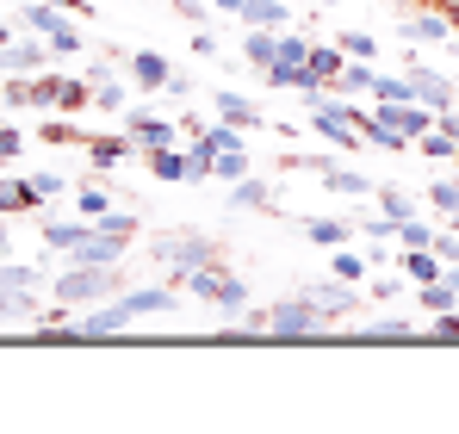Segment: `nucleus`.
I'll return each instance as SVG.
<instances>
[{"mask_svg": "<svg viewBox=\"0 0 459 434\" xmlns=\"http://www.w3.org/2000/svg\"><path fill=\"white\" fill-rule=\"evenodd\" d=\"M180 280H186V291H193V298L218 304L224 317H236V323H242V310H248V286H242L236 273H224L218 261H205V267H193V273H180Z\"/></svg>", "mask_w": 459, "mask_h": 434, "instance_id": "nucleus-1", "label": "nucleus"}, {"mask_svg": "<svg viewBox=\"0 0 459 434\" xmlns=\"http://www.w3.org/2000/svg\"><path fill=\"white\" fill-rule=\"evenodd\" d=\"M106 298H112V267H87V261H69V273L56 280V304H69V310L106 304Z\"/></svg>", "mask_w": 459, "mask_h": 434, "instance_id": "nucleus-2", "label": "nucleus"}, {"mask_svg": "<svg viewBox=\"0 0 459 434\" xmlns=\"http://www.w3.org/2000/svg\"><path fill=\"white\" fill-rule=\"evenodd\" d=\"M316 329H323V310H316L310 291H299V298H286V304L267 310V335H280V342H299V335H316Z\"/></svg>", "mask_w": 459, "mask_h": 434, "instance_id": "nucleus-3", "label": "nucleus"}, {"mask_svg": "<svg viewBox=\"0 0 459 434\" xmlns=\"http://www.w3.org/2000/svg\"><path fill=\"white\" fill-rule=\"evenodd\" d=\"M25 25L38 31V38H50V50H63V56H75V50H87L75 31V19L63 13V6H50V0H31L25 6Z\"/></svg>", "mask_w": 459, "mask_h": 434, "instance_id": "nucleus-4", "label": "nucleus"}, {"mask_svg": "<svg viewBox=\"0 0 459 434\" xmlns=\"http://www.w3.org/2000/svg\"><path fill=\"white\" fill-rule=\"evenodd\" d=\"M125 248H131V236H112L106 223H93L75 248H69V261H87V267H118V261H125Z\"/></svg>", "mask_w": 459, "mask_h": 434, "instance_id": "nucleus-5", "label": "nucleus"}, {"mask_svg": "<svg viewBox=\"0 0 459 434\" xmlns=\"http://www.w3.org/2000/svg\"><path fill=\"white\" fill-rule=\"evenodd\" d=\"M155 255H161V261H168L174 273H193V267H205V261H218V255H212V242H205V236H186V230H174V236H161V242H155Z\"/></svg>", "mask_w": 459, "mask_h": 434, "instance_id": "nucleus-6", "label": "nucleus"}, {"mask_svg": "<svg viewBox=\"0 0 459 434\" xmlns=\"http://www.w3.org/2000/svg\"><path fill=\"white\" fill-rule=\"evenodd\" d=\"M379 118H385V125H391V131H397L410 149H416V137H429V131H435V112H429L422 100H391V106H379Z\"/></svg>", "mask_w": 459, "mask_h": 434, "instance_id": "nucleus-7", "label": "nucleus"}, {"mask_svg": "<svg viewBox=\"0 0 459 434\" xmlns=\"http://www.w3.org/2000/svg\"><path fill=\"white\" fill-rule=\"evenodd\" d=\"M299 63H310V38L280 31V38H273V69H267V81H273V87H286V74L299 69Z\"/></svg>", "mask_w": 459, "mask_h": 434, "instance_id": "nucleus-8", "label": "nucleus"}, {"mask_svg": "<svg viewBox=\"0 0 459 434\" xmlns=\"http://www.w3.org/2000/svg\"><path fill=\"white\" fill-rule=\"evenodd\" d=\"M403 38H416V44H447V38H454V19H447L441 6H429V13L403 19Z\"/></svg>", "mask_w": 459, "mask_h": 434, "instance_id": "nucleus-9", "label": "nucleus"}, {"mask_svg": "<svg viewBox=\"0 0 459 434\" xmlns=\"http://www.w3.org/2000/svg\"><path fill=\"white\" fill-rule=\"evenodd\" d=\"M118 310H125V323H137V317H161V310H174V291H161V286L125 291V298H118Z\"/></svg>", "mask_w": 459, "mask_h": 434, "instance_id": "nucleus-10", "label": "nucleus"}, {"mask_svg": "<svg viewBox=\"0 0 459 434\" xmlns=\"http://www.w3.org/2000/svg\"><path fill=\"white\" fill-rule=\"evenodd\" d=\"M125 125H131V137H137L143 149H168L174 143V125L155 118V112H131V106H125Z\"/></svg>", "mask_w": 459, "mask_h": 434, "instance_id": "nucleus-11", "label": "nucleus"}, {"mask_svg": "<svg viewBox=\"0 0 459 434\" xmlns=\"http://www.w3.org/2000/svg\"><path fill=\"white\" fill-rule=\"evenodd\" d=\"M236 19H242V25H267V31H280V25L292 19V6H286V0H236Z\"/></svg>", "mask_w": 459, "mask_h": 434, "instance_id": "nucleus-12", "label": "nucleus"}, {"mask_svg": "<svg viewBox=\"0 0 459 434\" xmlns=\"http://www.w3.org/2000/svg\"><path fill=\"white\" fill-rule=\"evenodd\" d=\"M410 81H416V100H422V106H435V112H447V106H454V87H447V81H441V74H429L422 69V63H410Z\"/></svg>", "mask_w": 459, "mask_h": 434, "instance_id": "nucleus-13", "label": "nucleus"}, {"mask_svg": "<svg viewBox=\"0 0 459 434\" xmlns=\"http://www.w3.org/2000/svg\"><path fill=\"white\" fill-rule=\"evenodd\" d=\"M310 298H316V310H323V323H329V317H348V310L360 304V291H348V280H329V286H310Z\"/></svg>", "mask_w": 459, "mask_h": 434, "instance_id": "nucleus-14", "label": "nucleus"}, {"mask_svg": "<svg viewBox=\"0 0 459 434\" xmlns=\"http://www.w3.org/2000/svg\"><path fill=\"white\" fill-rule=\"evenodd\" d=\"M403 273H410L416 286H429V280L447 273V261H441V248H403Z\"/></svg>", "mask_w": 459, "mask_h": 434, "instance_id": "nucleus-15", "label": "nucleus"}, {"mask_svg": "<svg viewBox=\"0 0 459 434\" xmlns=\"http://www.w3.org/2000/svg\"><path fill=\"white\" fill-rule=\"evenodd\" d=\"M0 69H13V74H44V44H6V50H0Z\"/></svg>", "mask_w": 459, "mask_h": 434, "instance_id": "nucleus-16", "label": "nucleus"}, {"mask_svg": "<svg viewBox=\"0 0 459 434\" xmlns=\"http://www.w3.org/2000/svg\"><path fill=\"white\" fill-rule=\"evenodd\" d=\"M273 38H280V31H267V25H248V38H242V56H248L261 74L273 69Z\"/></svg>", "mask_w": 459, "mask_h": 434, "instance_id": "nucleus-17", "label": "nucleus"}, {"mask_svg": "<svg viewBox=\"0 0 459 434\" xmlns=\"http://www.w3.org/2000/svg\"><path fill=\"white\" fill-rule=\"evenodd\" d=\"M0 212H44V199L31 193V180H0Z\"/></svg>", "mask_w": 459, "mask_h": 434, "instance_id": "nucleus-18", "label": "nucleus"}, {"mask_svg": "<svg viewBox=\"0 0 459 434\" xmlns=\"http://www.w3.org/2000/svg\"><path fill=\"white\" fill-rule=\"evenodd\" d=\"M87 230H93V217H81V223H56V217H44V242H50V248H63V255L75 248Z\"/></svg>", "mask_w": 459, "mask_h": 434, "instance_id": "nucleus-19", "label": "nucleus"}, {"mask_svg": "<svg viewBox=\"0 0 459 434\" xmlns=\"http://www.w3.org/2000/svg\"><path fill=\"white\" fill-rule=\"evenodd\" d=\"M218 118H224V125H242V131H248V125H261V112H255L242 93H218Z\"/></svg>", "mask_w": 459, "mask_h": 434, "instance_id": "nucleus-20", "label": "nucleus"}, {"mask_svg": "<svg viewBox=\"0 0 459 434\" xmlns=\"http://www.w3.org/2000/svg\"><path fill=\"white\" fill-rule=\"evenodd\" d=\"M150 174L155 180H186V155L168 143V149H150Z\"/></svg>", "mask_w": 459, "mask_h": 434, "instance_id": "nucleus-21", "label": "nucleus"}, {"mask_svg": "<svg viewBox=\"0 0 459 434\" xmlns=\"http://www.w3.org/2000/svg\"><path fill=\"white\" fill-rule=\"evenodd\" d=\"M131 74H137L143 87H168V74H174V69H168L155 50H137V56H131Z\"/></svg>", "mask_w": 459, "mask_h": 434, "instance_id": "nucleus-22", "label": "nucleus"}, {"mask_svg": "<svg viewBox=\"0 0 459 434\" xmlns=\"http://www.w3.org/2000/svg\"><path fill=\"white\" fill-rule=\"evenodd\" d=\"M373 81H379V69L373 63H342V74H335V87H348V93H373Z\"/></svg>", "mask_w": 459, "mask_h": 434, "instance_id": "nucleus-23", "label": "nucleus"}, {"mask_svg": "<svg viewBox=\"0 0 459 434\" xmlns=\"http://www.w3.org/2000/svg\"><path fill=\"white\" fill-rule=\"evenodd\" d=\"M416 298H422V310H429V317H435V310H454V304H459V291L447 286V273H441V280H429Z\"/></svg>", "mask_w": 459, "mask_h": 434, "instance_id": "nucleus-24", "label": "nucleus"}, {"mask_svg": "<svg viewBox=\"0 0 459 434\" xmlns=\"http://www.w3.org/2000/svg\"><path fill=\"white\" fill-rule=\"evenodd\" d=\"M305 236L323 242V248H342L348 242V223H329V217H305Z\"/></svg>", "mask_w": 459, "mask_h": 434, "instance_id": "nucleus-25", "label": "nucleus"}, {"mask_svg": "<svg viewBox=\"0 0 459 434\" xmlns=\"http://www.w3.org/2000/svg\"><path fill=\"white\" fill-rule=\"evenodd\" d=\"M397 242H403V248H435L441 236H435L422 217H403V223H397Z\"/></svg>", "mask_w": 459, "mask_h": 434, "instance_id": "nucleus-26", "label": "nucleus"}, {"mask_svg": "<svg viewBox=\"0 0 459 434\" xmlns=\"http://www.w3.org/2000/svg\"><path fill=\"white\" fill-rule=\"evenodd\" d=\"M429 205H435L441 217H454V212H459V180H454V174H441V180L429 187Z\"/></svg>", "mask_w": 459, "mask_h": 434, "instance_id": "nucleus-27", "label": "nucleus"}, {"mask_svg": "<svg viewBox=\"0 0 459 434\" xmlns=\"http://www.w3.org/2000/svg\"><path fill=\"white\" fill-rule=\"evenodd\" d=\"M379 212L391 217V223H403V217H416V199H410L403 187H385V193H379Z\"/></svg>", "mask_w": 459, "mask_h": 434, "instance_id": "nucleus-28", "label": "nucleus"}, {"mask_svg": "<svg viewBox=\"0 0 459 434\" xmlns=\"http://www.w3.org/2000/svg\"><path fill=\"white\" fill-rule=\"evenodd\" d=\"M342 63H348V56H342V50H329V44H310V69L323 74V81H329V87H335V74H342Z\"/></svg>", "mask_w": 459, "mask_h": 434, "instance_id": "nucleus-29", "label": "nucleus"}, {"mask_svg": "<svg viewBox=\"0 0 459 434\" xmlns=\"http://www.w3.org/2000/svg\"><path fill=\"white\" fill-rule=\"evenodd\" d=\"M212 174H218V180H242V174H248V155H242V143H236V149H218Z\"/></svg>", "mask_w": 459, "mask_h": 434, "instance_id": "nucleus-30", "label": "nucleus"}, {"mask_svg": "<svg viewBox=\"0 0 459 434\" xmlns=\"http://www.w3.org/2000/svg\"><path fill=\"white\" fill-rule=\"evenodd\" d=\"M335 44H342V56H354V63H373V56H379V44H373L367 31H342Z\"/></svg>", "mask_w": 459, "mask_h": 434, "instance_id": "nucleus-31", "label": "nucleus"}, {"mask_svg": "<svg viewBox=\"0 0 459 434\" xmlns=\"http://www.w3.org/2000/svg\"><path fill=\"white\" fill-rule=\"evenodd\" d=\"M93 168H112V161H125V155H131V143H125V137H93Z\"/></svg>", "mask_w": 459, "mask_h": 434, "instance_id": "nucleus-32", "label": "nucleus"}, {"mask_svg": "<svg viewBox=\"0 0 459 434\" xmlns=\"http://www.w3.org/2000/svg\"><path fill=\"white\" fill-rule=\"evenodd\" d=\"M75 199H81V217H93V223H100V217L112 212V199H106V187H93V180H87V187H81Z\"/></svg>", "mask_w": 459, "mask_h": 434, "instance_id": "nucleus-33", "label": "nucleus"}, {"mask_svg": "<svg viewBox=\"0 0 459 434\" xmlns=\"http://www.w3.org/2000/svg\"><path fill=\"white\" fill-rule=\"evenodd\" d=\"M236 205H255V212H273V199H267V187H261V180H248V174L236 180Z\"/></svg>", "mask_w": 459, "mask_h": 434, "instance_id": "nucleus-34", "label": "nucleus"}, {"mask_svg": "<svg viewBox=\"0 0 459 434\" xmlns=\"http://www.w3.org/2000/svg\"><path fill=\"white\" fill-rule=\"evenodd\" d=\"M416 149H422V155H429V161H454V137H447V131H429V137H416Z\"/></svg>", "mask_w": 459, "mask_h": 434, "instance_id": "nucleus-35", "label": "nucleus"}, {"mask_svg": "<svg viewBox=\"0 0 459 434\" xmlns=\"http://www.w3.org/2000/svg\"><path fill=\"white\" fill-rule=\"evenodd\" d=\"M38 286V267H13V261H0V291H25Z\"/></svg>", "mask_w": 459, "mask_h": 434, "instance_id": "nucleus-36", "label": "nucleus"}, {"mask_svg": "<svg viewBox=\"0 0 459 434\" xmlns=\"http://www.w3.org/2000/svg\"><path fill=\"white\" fill-rule=\"evenodd\" d=\"M93 106H106V112H125V106H131V100H125V87H118V81H112V74H106V81H100V87H93Z\"/></svg>", "mask_w": 459, "mask_h": 434, "instance_id": "nucleus-37", "label": "nucleus"}, {"mask_svg": "<svg viewBox=\"0 0 459 434\" xmlns=\"http://www.w3.org/2000/svg\"><path fill=\"white\" fill-rule=\"evenodd\" d=\"M360 273H367V261H360V255H348V248H335V280H348V286H354Z\"/></svg>", "mask_w": 459, "mask_h": 434, "instance_id": "nucleus-38", "label": "nucleus"}, {"mask_svg": "<svg viewBox=\"0 0 459 434\" xmlns=\"http://www.w3.org/2000/svg\"><path fill=\"white\" fill-rule=\"evenodd\" d=\"M373 335H379V342H403V335H416V323H403V317H385V323H373Z\"/></svg>", "mask_w": 459, "mask_h": 434, "instance_id": "nucleus-39", "label": "nucleus"}, {"mask_svg": "<svg viewBox=\"0 0 459 434\" xmlns=\"http://www.w3.org/2000/svg\"><path fill=\"white\" fill-rule=\"evenodd\" d=\"M435 335H441V342H459V304L454 310H435Z\"/></svg>", "mask_w": 459, "mask_h": 434, "instance_id": "nucleus-40", "label": "nucleus"}, {"mask_svg": "<svg viewBox=\"0 0 459 434\" xmlns=\"http://www.w3.org/2000/svg\"><path fill=\"white\" fill-rule=\"evenodd\" d=\"M44 143H75V125H69V118H63V112H56V118H50V125H44Z\"/></svg>", "mask_w": 459, "mask_h": 434, "instance_id": "nucleus-41", "label": "nucleus"}, {"mask_svg": "<svg viewBox=\"0 0 459 434\" xmlns=\"http://www.w3.org/2000/svg\"><path fill=\"white\" fill-rule=\"evenodd\" d=\"M63 187H69V180H63V174H31V193H38V199H56V193H63Z\"/></svg>", "mask_w": 459, "mask_h": 434, "instance_id": "nucleus-42", "label": "nucleus"}, {"mask_svg": "<svg viewBox=\"0 0 459 434\" xmlns=\"http://www.w3.org/2000/svg\"><path fill=\"white\" fill-rule=\"evenodd\" d=\"M19 149H25V137H19V131H13V125H0V161H13V155H19Z\"/></svg>", "mask_w": 459, "mask_h": 434, "instance_id": "nucleus-43", "label": "nucleus"}, {"mask_svg": "<svg viewBox=\"0 0 459 434\" xmlns=\"http://www.w3.org/2000/svg\"><path fill=\"white\" fill-rule=\"evenodd\" d=\"M441 13H447V19H454V31H459V0H441Z\"/></svg>", "mask_w": 459, "mask_h": 434, "instance_id": "nucleus-44", "label": "nucleus"}, {"mask_svg": "<svg viewBox=\"0 0 459 434\" xmlns=\"http://www.w3.org/2000/svg\"><path fill=\"white\" fill-rule=\"evenodd\" d=\"M50 6H63V13H81V6H87V0H50Z\"/></svg>", "mask_w": 459, "mask_h": 434, "instance_id": "nucleus-45", "label": "nucleus"}, {"mask_svg": "<svg viewBox=\"0 0 459 434\" xmlns=\"http://www.w3.org/2000/svg\"><path fill=\"white\" fill-rule=\"evenodd\" d=\"M0 261H6V230H0Z\"/></svg>", "mask_w": 459, "mask_h": 434, "instance_id": "nucleus-46", "label": "nucleus"}, {"mask_svg": "<svg viewBox=\"0 0 459 434\" xmlns=\"http://www.w3.org/2000/svg\"><path fill=\"white\" fill-rule=\"evenodd\" d=\"M447 223H454V230H459V212H454V217H447Z\"/></svg>", "mask_w": 459, "mask_h": 434, "instance_id": "nucleus-47", "label": "nucleus"}, {"mask_svg": "<svg viewBox=\"0 0 459 434\" xmlns=\"http://www.w3.org/2000/svg\"><path fill=\"white\" fill-rule=\"evenodd\" d=\"M422 6H441V0H422Z\"/></svg>", "mask_w": 459, "mask_h": 434, "instance_id": "nucleus-48", "label": "nucleus"}, {"mask_svg": "<svg viewBox=\"0 0 459 434\" xmlns=\"http://www.w3.org/2000/svg\"><path fill=\"white\" fill-rule=\"evenodd\" d=\"M454 161H459V149H454Z\"/></svg>", "mask_w": 459, "mask_h": 434, "instance_id": "nucleus-49", "label": "nucleus"}]
</instances>
